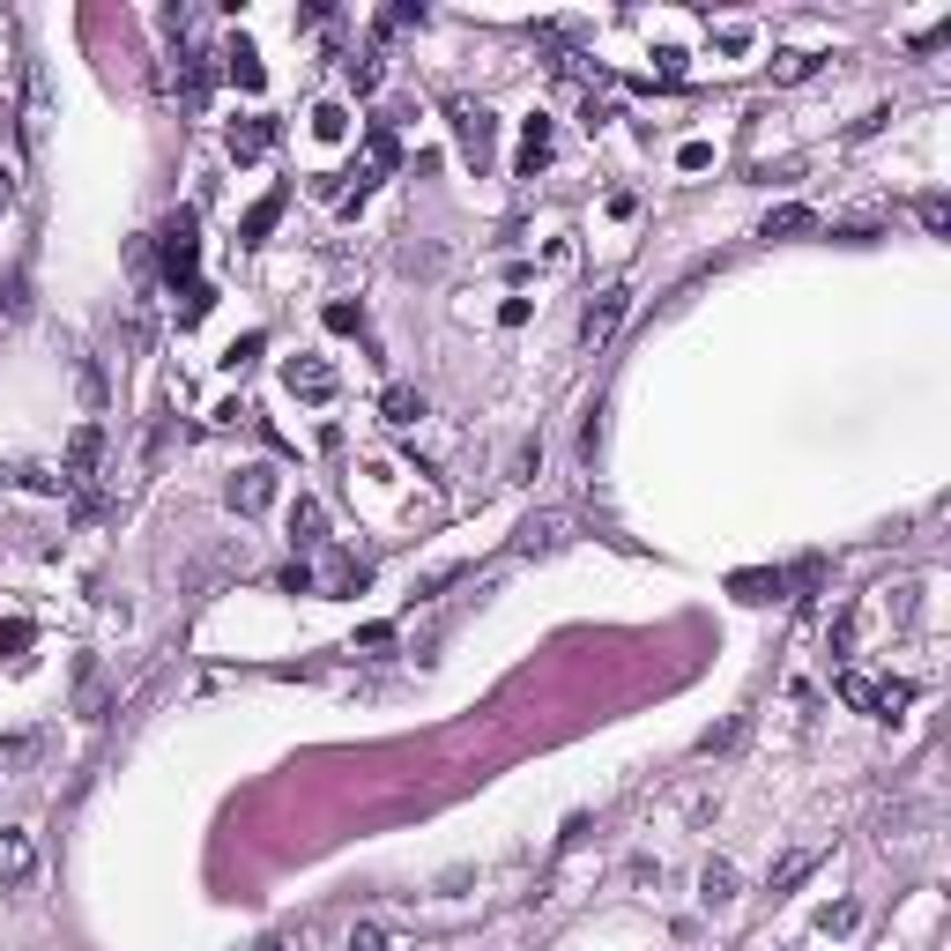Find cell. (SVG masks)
<instances>
[{
  "label": "cell",
  "mask_w": 951,
  "mask_h": 951,
  "mask_svg": "<svg viewBox=\"0 0 951 951\" xmlns=\"http://www.w3.org/2000/svg\"><path fill=\"white\" fill-rule=\"evenodd\" d=\"M260 350H268V335H246V342H231V350H224V372H246Z\"/></svg>",
  "instance_id": "26"
},
{
  "label": "cell",
  "mask_w": 951,
  "mask_h": 951,
  "mask_svg": "<svg viewBox=\"0 0 951 951\" xmlns=\"http://www.w3.org/2000/svg\"><path fill=\"white\" fill-rule=\"evenodd\" d=\"M268 499H276V469H260V461H253V469L231 476V505H238V513H260Z\"/></svg>",
  "instance_id": "8"
},
{
  "label": "cell",
  "mask_w": 951,
  "mask_h": 951,
  "mask_svg": "<svg viewBox=\"0 0 951 951\" xmlns=\"http://www.w3.org/2000/svg\"><path fill=\"white\" fill-rule=\"evenodd\" d=\"M327 327H335V335H357L365 313H357V305H327Z\"/></svg>",
  "instance_id": "30"
},
{
  "label": "cell",
  "mask_w": 951,
  "mask_h": 951,
  "mask_svg": "<svg viewBox=\"0 0 951 951\" xmlns=\"http://www.w3.org/2000/svg\"><path fill=\"white\" fill-rule=\"evenodd\" d=\"M543 156H551V120H528V126H521V172L535 178V164H543Z\"/></svg>",
  "instance_id": "17"
},
{
  "label": "cell",
  "mask_w": 951,
  "mask_h": 951,
  "mask_svg": "<svg viewBox=\"0 0 951 951\" xmlns=\"http://www.w3.org/2000/svg\"><path fill=\"white\" fill-rule=\"evenodd\" d=\"M401 164V142H395V126H372V134H365V156H357V194H365V186H379V178L395 172Z\"/></svg>",
  "instance_id": "3"
},
{
  "label": "cell",
  "mask_w": 951,
  "mask_h": 951,
  "mask_svg": "<svg viewBox=\"0 0 951 951\" xmlns=\"http://www.w3.org/2000/svg\"><path fill=\"white\" fill-rule=\"evenodd\" d=\"M194 268H201V231H194V216H172L164 224V283L186 290V283H201Z\"/></svg>",
  "instance_id": "1"
},
{
  "label": "cell",
  "mask_w": 951,
  "mask_h": 951,
  "mask_svg": "<svg viewBox=\"0 0 951 951\" xmlns=\"http://www.w3.org/2000/svg\"><path fill=\"white\" fill-rule=\"evenodd\" d=\"M810 68H818V52H780V60H774V75H780V82H802Z\"/></svg>",
  "instance_id": "27"
},
{
  "label": "cell",
  "mask_w": 951,
  "mask_h": 951,
  "mask_svg": "<svg viewBox=\"0 0 951 951\" xmlns=\"http://www.w3.org/2000/svg\"><path fill=\"white\" fill-rule=\"evenodd\" d=\"M283 208H290V186H276V194H260L246 208V246H260V238H268V231L283 224Z\"/></svg>",
  "instance_id": "12"
},
{
  "label": "cell",
  "mask_w": 951,
  "mask_h": 951,
  "mask_svg": "<svg viewBox=\"0 0 951 951\" xmlns=\"http://www.w3.org/2000/svg\"><path fill=\"white\" fill-rule=\"evenodd\" d=\"M802 231H818L810 208H774V216H766V238H802Z\"/></svg>",
  "instance_id": "18"
},
{
  "label": "cell",
  "mask_w": 951,
  "mask_h": 951,
  "mask_svg": "<svg viewBox=\"0 0 951 951\" xmlns=\"http://www.w3.org/2000/svg\"><path fill=\"white\" fill-rule=\"evenodd\" d=\"M625 305H632V290H602V298L587 305V320H580V342H587V350H602V342L617 335V320H625Z\"/></svg>",
  "instance_id": "6"
},
{
  "label": "cell",
  "mask_w": 951,
  "mask_h": 951,
  "mask_svg": "<svg viewBox=\"0 0 951 951\" xmlns=\"http://www.w3.org/2000/svg\"><path fill=\"white\" fill-rule=\"evenodd\" d=\"M342 82H350V90H357V98H372V90H379V82H387V68H379V45H365V52H357V60H350V68H342Z\"/></svg>",
  "instance_id": "16"
},
{
  "label": "cell",
  "mask_w": 951,
  "mask_h": 951,
  "mask_svg": "<svg viewBox=\"0 0 951 951\" xmlns=\"http://www.w3.org/2000/svg\"><path fill=\"white\" fill-rule=\"evenodd\" d=\"M104 461V425H75V439H68V469H60V483H90Z\"/></svg>",
  "instance_id": "7"
},
{
  "label": "cell",
  "mask_w": 951,
  "mask_h": 951,
  "mask_svg": "<svg viewBox=\"0 0 951 951\" xmlns=\"http://www.w3.org/2000/svg\"><path fill=\"white\" fill-rule=\"evenodd\" d=\"M810 870H818V855H810V848H802V855H788V862L774 870V892H796V884H802Z\"/></svg>",
  "instance_id": "22"
},
{
  "label": "cell",
  "mask_w": 951,
  "mask_h": 951,
  "mask_svg": "<svg viewBox=\"0 0 951 951\" xmlns=\"http://www.w3.org/2000/svg\"><path fill=\"white\" fill-rule=\"evenodd\" d=\"M253 951H283V944H276V937H260V944H253Z\"/></svg>",
  "instance_id": "33"
},
{
  "label": "cell",
  "mask_w": 951,
  "mask_h": 951,
  "mask_svg": "<svg viewBox=\"0 0 951 951\" xmlns=\"http://www.w3.org/2000/svg\"><path fill=\"white\" fill-rule=\"evenodd\" d=\"M840 699H848L855 714H884V684H870V676L840 669Z\"/></svg>",
  "instance_id": "15"
},
{
  "label": "cell",
  "mask_w": 951,
  "mask_h": 951,
  "mask_svg": "<svg viewBox=\"0 0 951 951\" xmlns=\"http://www.w3.org/2000/svg\"><path fill=\"white\" fill-rule=\"evenodd\" d=\"M922 231H929V238H944V231H951V201L944 194H922Z\"/></svg>",
  "instance_id": "25"
},
{
  "label": "cell",
  "mask_w": 951,
  "mask_h": 951,
  "mask_svg": "<svg viewBox=\"0 0 951 951\" xmlns=\"http://www.w3.org/2000/svg\"><path fill=\"white\" fill-rule=\"evenodd\" d=\"M379 417H387L395 431H409L417 417H425V395H417V387H387V395H379Z\"/></svg>",
  "instance_id": "13"
},
{
  "label": "cell",
  "mask_w": 951,
  "mask_h": 951,
  "mask_svg": "<svg viewBox=\"0 0 951 951\" xmlns=\"http://www.w3.org/2000/svg\"><path fill=\"white\" fill-rule=\"evenodd\" d=\"M276 134H283V126L268 120V112H246V120H231V134H224L231 164H260V156L276 150Z\"/></svg>",
  "instance_id": "2"
},
{
  "label": "cell",
  "mask_w": 951,
  "mask_h": 951,
  "mask_svg": "<svg viewBox=\"0 0 951 951\" xmlns=\"http://www.w3.org/2000/svg\"><path fill=\"white\" fill-rule=\"evenodd\" d=\"M350 951H387V929H379V922H357V929H350Z\"/></svg>",
  "instance_id": "28"
},
{
  "label": "cell",
  "mask_w": 951,
  "mask_h": 951,
  "mask_svg": "<svg viewBox=\"0 0 951 951\" xmlns=\"http://www.w3.org/2000/svg\"><path fill=\"white\" fill-rule=\"evenodd\" d=\"M342 126H350V120H342V104H320V112H313V134H327V142H335Z\"/></svg>",
  "instance_id": "29"
},
{
  "label": "cell",
  "mask_w": 951,
  "mask_h": 951,
  "mask_svg": "<svg viewBox=\"0 0 951 951\" xmlns=\"http://www.w3.org/2000/svg\"><path fill=\"white\" fill-rule=\"evenodd\" d=\"M290 543H298V551L327 543V505L320 499H290Z\"/></svg>",
  "instance_id": "11"
},
{
  "label": "cell",
  "mask_w": 951,
  "mask_h": 951,
  "mask_svg": "<svg viewBox=\"0 0 951 951\" xmlns=\"http://www.w3.org/2000/svg\"><path fill=\"white\" fill-rule=\"evenodd\" d=\"M178 90H186V104H208V90H216V60L208 52H186V75H178Z\"/></svg>",
  "instance_id": "14"
},
{
  "label": "cell",
  "mask_w": 951,
  "mask_h": 951,
  "mask_svg": "<svg viewBox=\"0 0 951 951\" xmlns=\"http://www.w3.org/2000/svg\"><path fill=\"white\" fill-rule=\"evenodd\" d=\"M453 134H461V156L483 172V164H491V134H499L491 112H483V104H453Z\"/></svg>",
  "instance_id": "4"
},
{
  "label": "cell",
  "mask_w": 951,
  "mask_h": 951,
  "mask_svg": "<svg viewBox=\"0 0 951 951\" xmlns=\"http://www.w3.org/2000/svg\"><path fill=\"white\" fill-rule=\"evenodd\" d=\"M224 75L238 82V90H260V82H268V68H260L253 38H231V45H224Z\"/></svg>",
  "instance_id": "10"
},
{
  "label": "cell",
  "mask_w": 951,
  "mask_h": 951,
  "mask_svg": "<svg viewBox=\"0 0 951 951\" xmlns=\"http://www.w3.org/2000/svg\"><path fill=\"white\" fill-rule=\"evenodd\" d=\"M818 929H826V937H832V929H855V907H848V900L826 907V922H818Z\"/></svg>",
  "instance_id": "31"
},
{
  "label": "cell",
  "mask_w": 951,
  "mask_h": 951,
  "mask_svg": "<svg viewBox=\"0 0 951 951\" xmlns=\"http://www.w3.org/2000/svg\"><path fill=\"white\" fill-rule=\"evenodd\" d=\"M728 587H736L744 602H766V595H780V573H736Z\"/></svg>",
  "instance_id": "24"
},
{
  "label": "cell",
  "mask_w": 951,
  "mask_h": 951,
  "mask_svg": "<svg viewBox=\"0 0 951 951\" xmlns=\"http://www.w3.org/2000/svg\"><path fill=\"white\" fill-rule=\"evenodd\" d=\"M8 194H16V178H8V172H0V208H8Z\"/></svg>",
  "instance_id": "32"
},
{
  "label": "cell",
  "mask_w": 951,
  "mask_h": 951,
  "mask_svg": "<svg viewBox=\"0 0 951 951\" xmlns=\"http://www.w3.org/2000/svg\"><path fill=\"white\" fill-rule=\"evenodd\" d=\"M178 298H186V305H178V327H201V320H208V305H216V290H208V283H186Z\"/></svg>",
  "instance_id": "20"
},
{
  "label": "cell",
  "mask_w": 951,
  "mask_h": 951,
  "mask_svg": "<svg viewBox=\"0 0 951 951\" xmlns=\"http://www.w3.org/2000/svg\"><path fill=\"white\" fill-rule=\"evenodd\" d=\"M30 640H38V632H30V617H8V625H0V662H23Z\"/></svg>",
  "instance_id": "21"
},
{
  "label": "cell",
  "mask_w": 951,
  "mask_h": 951,
  "mask_svg": "<svg viewBox=\"0 0 951 951\" xmlns=\"http://www.w3.org/2000/svg\"><path fill=\"white\" fill-rule=\"evenodd\" d=\"M699 884H706V900H714V907H728V900H736V870H728V862H706V877H699Z\"/></svg>",
  "instance_id": "23"
},
{
  "label": "cell",
  "mask_w": 951,
  "mask_h": 951,
  "mask_svg": "<svg viewBox=\"0 0 951 951\" xmlns=\"http://www.w3.org/2000/svg\"><path fill=\"white\" fill-rule=\"evenodd\" d=\"M558 528H565L558 513H535V521H521V551H528V558H535V551H551V543H558Z\"/></svg>",
  "instance_id": "19"
},
{
  "label": "cell",
  "mask_w": 951,
  "mask_h": 951,
  "mask_svg": "<svg viewBox=\"0 0 951 951\" xmlns=\"http://www.w3.org/2000/svg\"><path fill=\"white\" fill-rule=\"evenodd\" d=\"M38 870V840L30 832H0V884H23Z\"/></svg>",
  "instance_id": "9"
},
{
  "label": "cell",
  "mask_w": 951,
  "mask_h": 951,
  "mask_svg": "<svg viewBox=\"0 0 951 951\" xmlns=\"http://www.w3.org/2000/svg\"><path fill=\"white\" fill-rule=\"evenodd\" d=\"M283 387L298 401H327L335 395V365H327V357H290V365H283Z\"/></svg>",
  "instance_id": "5"
}]
</instances>
